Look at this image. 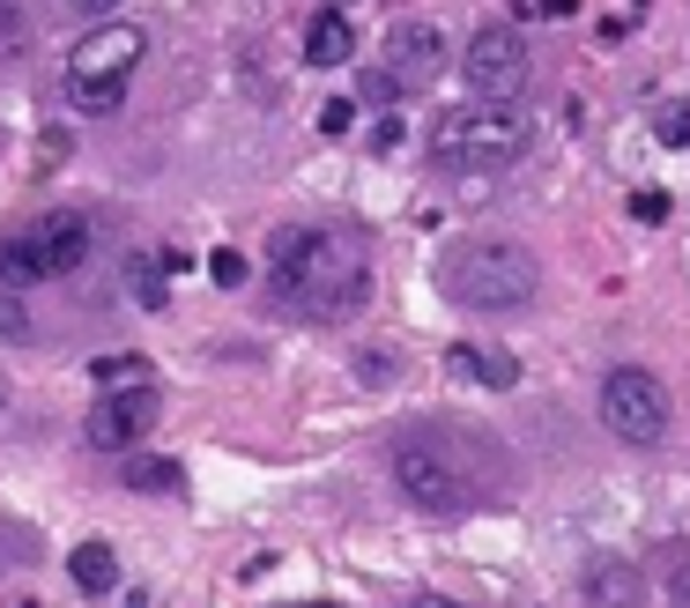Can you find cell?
Masks as SVG:
<instances>
[{
	"mask_svg": "<svg viewBox=\"0 0 690 608\" xmlns=\"http://www.w3.org/2000/svg\"><path fill=\"white\" fill-rule=\"evenodd\" d=\"M268 305L305 327H342L371 305V238L357 223H290L268 245Z\"/></svg>",
	"mask_w": 690,
	"mask_h": 608,
	"instance_id": "1",
	"label": "cell"
},
{
	"mask_svg": "<svg viewBox=\"0 0 690 608\" xmlns=\"http://www.w3.org/2000/svg\"><path fill=\"white\" fill-rule=\"evenodd\" d=\"M394 483L409 505L461 519V512L505 497V453L468 423H409L394 439Z\"/></svg>",
	"mask_w": 690,
	"mask_h": 608,
	"instance_id": "2",
	"label": "cell"
},
{
	"mask_svg": "<svg viewBox=\"0 0 690 608\" xmlns=\"http://www.w3.org/2000/svg\"><path fill=\"white\" fill-rule=\"evenodd\" d=\"M439 290L461 312H519L543 290V260L513 238H461L439 260Z\"/></svg>",
	"mask_w": 690,
	"mask_h": 608,
	"instance_id": "3",
	"label": "cell"
},
{
	"mask_svg": "<svg viewBox=\"0 0 690 608\" xmlns=\"http://www.w3.org/2000/svg\"><path fill=\"white\" fill-rule=\"evenodd\" d=\"M535 148V120L519 112L513 97H475L453 104L439 126H431V171H453V178H475V171H505Z\"/></svg>",
	"mask_w": 690,
	"mask_h": 608,
	"instance_id": "4",
	"label": "cell"
},
{
	"mask_svg": "<svg viewBox=\"0 0 690 608\" xmlns=\"http://www.w3.org/2000/svg\"><path fill=\"white\" fill-rule=\"evenodd\" d=\"M142 52H148L142 23H112V16H104V23L82 30L74 52H68V97H74V112H90V120L120 112L126 82H134V68H142Z\"/></svg>",
	"mask_w": 690,
	"mask_h": 608,
	"instance_id": "5",
	"label": "cell"
},
{
	"mask_svg": "<svg viewBox=\"0 0 690 608\" xmlns=\"http://www.w3.org/2000/svg\"><path fill=\"white\" fill-rule=\"evenodd\" d=\"M90 245H97V230H90V216H74V208H52V216H38V223H16V230L0 238V282H8V290L60 282V275H74L82 260H90Z\"/></svg>",
	"mask_w": 690,
	"mask_h": 608,
	"instance_id": "6",
	"label": "cell"
},
{
	"mask_svg": "<svg viewBox=\"0 0 690 608\" xmlns=\"http://www.w3.org/2000/svg\"><path fill=\"white\" fill-rule=\"evenodd\" d=\"M601 423L631 445H653L668 439V387L653 379L646 364H617L601 379Z\"/></svg>",
	"mask_w": 690,
	"mask_h": 608,
	"instance_id": "7",
	"label": "cell"
},
{
	"mask_svg": "<svg viewBox=\"0 0 690 608\" xmlns=\"http://www.w3.org/2000/svg\"><path fill=\"white\" fill-rule=\"evenodd\" d=\"M156 415H164V401H156L148 379H134V387H104L97 401H90V415H82V439L97 445V453H134V445L156 431Z\"/></svg>",
	"mask_w": 690,
	"mask_h": 608,
	"instance_id": "8",
	"label": "cell"
},
{
	"mask_svg": "<svg viewBox=\"0 0 690 608\" xmlns=\"http://www.w3.org/2000/svg\"><path fill=\"white\" fill-rule=\"evenodd\" d=\"M461 74H468V90L475 97H519L527 90V74H535V52H527V38L519 30H475L468 38V52H461Z\"/></svg>",
	"mask_w": 690,
	"mask_h": 608,
	"instance_id": "9",
	"label": "cell"
},
{
	"mask_svg": "<svg viewBox=\"0 0 690 608\" xmlns=\"http://www.w3.org/2000/svg\"><path fill=\"white\" fill-rule=\"evenodd\" d=\"M379 68L394 74L401 90H423V82H439V68H445V38H439V23H394V38H387V60Z\"/></svg>",
	"mask_w": 690,
	"mask_h": 608,
	"instance_id": "10",
	"label": "cell"
},
{
	"mask_svg": "<svg viewBox=\"0 0 690 608\" xmlns=\"http://www.w3.org/2000/svg\"><path fill=\"white\" fill-rule=\"evenodd\" d=\"M445 364L461 371V379H475V387H491V393H513L519 387V357L513 349H497V341H453V357Z\"/></svg>",
	"mask_w": 690,
	"mask_h": 608,
	"instance_id": "11",
	"label": "cell"
},
{
	"mask_svg": "<svg viewBox=\"0 0 690 608\" xmlns=\"http://www.w3.org/2000/svg\"><path fill=\"white\" fill-rule=\"evenodd\" d=\"M349 52H357V30H349V16H342V8H320V16L305 23V60H312V68H342Z\"/></svg>",
	"mask_w": 690,
	"mask_h": 608,
	"instance_id": "12",
	"label": "cell"
},
{
	"mask_svg": "<svg viewBox=\"0 0 690 608\" xmlns=\"http://www.w3.org/2000/svg\"><path fill=\"white\" fill-rule=\"evenodd\" d=\"M639 571L631 564H594L587 571V608H639Z\"/></svg>",
	"mask_w": 690,
	"mask_h": 608,
	"instance_id": "13",
	"label": "cell"
},
{
	"mask_svg": "<svg viewBox=\"0 0 690 608\" xmlns=\"http://www.w3.org/2000/svg\"><path fill=\"white\" fill-rule=\"evenodd\" d=\"M68 571H74V586H82V594H97V601L112 594V586H120V557H112L104 542H74Z\"/></svg>",
	"mask_w": 690,
	"mask_h": 608,
	"instance_id": "14",
	"label": "cell"
},
{
	"mask_svg": "<svg viewBox=\"0 0 690 608\" xmlns=\"http://www.w3.org/2000/svg\"><path fill=\"white\" fill-rule=\"evenodd\" d=\"M208 282H216V290H246V282H253V260L238 253V245H216V253H208Z\"/></svg>",
	"mask_w": 690,
	"mask_h": 608,
	"instance_id": "15",
	"label": "cell"
},
{
	"mask_svg": "<svg viewBox=\"0 0 690 608\" xmlns=\"http://www.w3.org/2000/svg\"><path fill=\"white\" fill-rule=\"evenodd\" d=\"M186 467L178 461H126V490H178Z\"/></svg>",
	"mask_w": 690,
	"mask_h": 608,
	"instance_id": "16",
	"label": "cell"
},
{
	"mask_svg": "<svg viewBox=\"0 0 690 608\" xmlns=\"http://www.w3.org/2000/svg\"><path fill=\"white\" fill-rule=\"evenodd\" d=\"M661 586H668V601H683V608H690V542L661 549Z\"/></svg>",
	"mask_w": 690,
	"mask_h": 608,
	"instance_id": "17",
	"label": "cell"
},
{
	"mask_svg": "<svg viewBox=\"0 0 690 608\" xmlns=\"http://www.w3.org/2000/svg\"><path fill=\"white\" fill-rule=\"evenodd\" d=\"M653 134H661L668 148H690V104H661V112H653Z\"/></svg>",
	"mask_w": 690,
	"mask_h": 608,
	"instance_id": "18",
	"label": "cell"
},
{
	"mask_svg": "<svg viewBox=\"0 0 690 608\" xmlns=\"http://www.w3.org/2000/svg\"><path fill=\"white\" fill-rule=\"evenodd\" d=\"M134 379H148L142 357H97V387H134Z\"/></svg>",
	"mask_w": 690,
	"mask_h": 608,
	"instance_id": "19",
	"label": "cell"
},
{
	"mask_svg": "<svg viewBox=\"0 0 690 608\" xmlns=\"http://www.w3.org/2000/svg\"><path fill=\"white\" fill-rule=\"evenodd\" d=\"M394 97H401V82L387 68H364V104H379V112H394Z\"/></svg>",
	"mask_w": 690,
	"mask_h": 608,
	"instance_id": "20",
	"label": "cell"
},
{
	"mask_svg": "<svg viewBox=\"0 0 690 608\" xmlns=\"http://www.w3.org/2000/svg\"><path fill=\"white\" fill-rule=\"evenodd\" d=\"M23 38H30L23 0H0V52H8V45H23Z\"/></svg>",
	"mask_w": 690,
	"mask_h": 608,
	"instance_id": "21",
	"label": "cell"
},
{
	"mask_svg": "<svg viewBox=\"0 0 690 608\" xmlns=\"http://www.w3.org/2000/svg\"><path fill=\"white\" fill-rule=\"evenodd\" d=\"M349 126H357V104H349V97H327L320 104V134H349Z\"/></svg>",
	"mask_w": 690,
	"mask_h": 608,
	"instance_id": "22",
	"label": "cell"
},
{
	"mask_svg": "<svg viewBox=\"0 0 690 608\" xmlns=\"http://www.w3.org/2000/svg\"><path fill=\"white\" fill-rule=\"evenodd\" d=\"M371 148H379V156H394V148H401V120H394V112H379V120H371Z\"/></svg>",
	"mask_w": 690,
	"mask_h": 608,
	"instance_id": "23",
	"label": "cell"
},
{
	"mask_svg": "<svg viewBox=\"0 0 690 608\" xmlns=\"http://www.w3.org/2000/svg\"><path fill=\"white\" fill-rule=\"evenodd\" d=\"M631 216H639V223H668V194H653V186L631 194Z\"/></svg>",
	"mask_w": 690,
	"mask_h": 608,
	"instance_id": "24",
	"label": "cell"
},
{
	"mask_svg": "<svg viewBox=\"0 0 690 608\" xmlns=\"http://www.w3.org/2000/svg\"><path fill=\"white\" fill-rule=\"evenodd\" d=\"M126 275L142 282V305H164V282H156V268H148V260H134V268H126Z\"/></svg>",
	"mask_w": 690,
	"mask_h": 608,
	"instance_id": "25",
	"label": "cell"
},
{
	"mask_svg": "<svg viewBox=\"0 0 690 608\" xmlns=\"http://www.w3.org/2000/svg\"><path fill=\"white\" fill-rule=\"evenodd\" d=\"M0 334H30V312L16 305V297H0Z\"/></svg>",
	"mask_w": 690,
	"mask_h": 608,
	"instance_id": "26",
	"label": "cell"
},
{
	"mask_svg": "<svg viewBox=\"0 0 690 608\" xmlns=\"http://www.w3.org/2000/svg\"><path fill=\"white\" fill-rule=\"evenodd\" d=\"M74 16H112V8H120V0H68Z\"/></svg>",
	"mask_w": 690,
	"mask_h": 608,
	"instance_id": "27",
	"label": "cell"
},
{
	"mask_svg": "<svg viewBox=\"0 0 690 608\" xmlns=\"http://www.w3.org/2000/svg\"><path fill=\"white\" fill-rule=\"evenodd\" d=\"M416 608H461V601H445V594H416Z\"/></svg>",
	"mask_w": 690,
	"mask_h": 608,
	"instance_id": "28",
	"label": "cell"
},
{
	"mask_svg": "<svg viewBox=\"0 0 690 608\" xmlns=\"http://www.w3.org/2000/svg\"><path fill=\"white\" fill-rule=\"evenodd\" d=\"M0 409H8V379H0Z\"/></svg>",
	"mask_w": 690,
	"mask_h": 608,
	"instance_id": "29",
	"label": "cell"
},
{
	"mask_svg": "<svg viewBox=\"0 0 690 608\" xmlns=\"http://www.w3.org/2000/svg\"><path fill=\"white\" fill-rule=\"evenodd\" d=\"M134 608H142V601H134Z\"/></svg>",
	"mask_w": 690,
	"mask_h": 608,
	"instance_id": "30",
	"label": "cell"
}]
</instances>
